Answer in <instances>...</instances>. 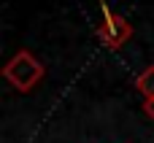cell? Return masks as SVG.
I'll return each instance as SVG.
<instances>
[{"label":"cell","mask_w":154,"mask_h":143,"mask_svg":"<svg viewBox=\"0 0 154 143\" xmlns=\"http://www.w3.org/2000/svg\"><path fill=\"white\" fill-rule=\"evenodd\" d=\"M3 76H5V81H8L16 92H32V89L38 87V81L46 76V68L35 59L32 51L22 49V51H16V54L5 62Z\"/></svg>","instance_id":"obj_1"},{"label":"cell","mask_w":154,"mask_h":143,"mask_svg":"<svg viewBox=\"0 0 154 143\" xmlns=\"http://www.w3.org/2000/svg\"><path fill=\"white\" fill-rule=\"evenodd\" d=\"M100 3H103V22L97 24V38H100L108 49H122V46L133 38V24H130L125 16L108 11L106 0H100Z\"/></svg>","instance_id":"obj_2"},{"label":"cell","mask_w":154,"mask_h":143,"mask_svg":"<svg viewBox=\"0 0 154 143\" xmlns=\"http://www.w3.org/2000/svg\"><path fill=\"white\" fill-rule=\"evenodd\" d=\"M135 89L143 95V100H149L154 97V65H149L138 78H135Z\"/></svg>","instance_id":"obj_3"},{"label":"cell","mask_w":154,"mask_h":143,"mask_svg":"<svg viewBox=\"0 0 154 143\" xmlns=\"http://www.w3.org/2000/svg\"><path fill=\"white\" fill-rule=\"evenodd\" d=\"M143 114H146V116H149V119L154 122V97H149V100H143Z\"/></svg>","instance_id":"obj_4"}]
</instances>
